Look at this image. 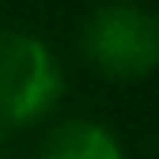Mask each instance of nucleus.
<instances>
[{
  "label": "nucleus",
  "mask_w": 159,
  "mask_h": 159,
  "mask_svg": "<svg viewBox=\"0 0 159 159\" xmlns=\"http://www.w3.org/2000/svg\"><path fill=\"white\" fill-rule=\"evenodd\" d=\"M80 42L98 72L140 80L159 65V15L133 0H110L87 15Z\"/></svg>",
  "instance_id": "nucleus-1"
},
{
  "label": "nucleus",
  "mask_w": 159,
  "mask_h": 159,
  "mask_svg": "<svg viewBox=\"0 0 159 159\" xmlns=\"http://www.w3.org/2000/svg\"><path fill=\"white\" fill-rule=\"evenodd\" d=\"M65 72L27 30H0V125H34L61 102Z\"/></svg>",
  "instance_id": "nucleus-2"
},
{
  "label": "nucleus",
  "mask_w": 159,
  "mask_h": 159,
  "mask_svg": "<svg viewBox=\"0 0 159 159\" xmlns=\"http://www.w3.org/2000/svg\"><path fill=\"white\" fill-rule=\"evenodd\" d=\"M42 159H125V152L106 125L91 117H68L42 140Z\"/></svg>",
  "instance_id": "nucleus-3"
}]
</instances>
